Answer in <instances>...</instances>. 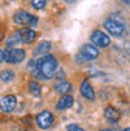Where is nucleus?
<instances>
[{
	"mask_svg": "<svg viewBox=\"0 0 130 131\" xmlns=\"http://www.w3.org/2000/svg\"><path fill=\"white\" fill-rule=\"evenodd\" d=\"M36 65H38V70L41 73V75L43 78H52L56 73V69H57V61L56 59L51 54H46L44 57H42L41 60L36 61Z\"/></svg>",
	"mask_w": 130,
	"mask_h": 131,
	"instance_id": "nucleus-1",
	"label": "nucleus"
},
{
	"mask_svg": "<svg viewBox=\"0 0 130 131\" xmlns=\"http://www.w3.org/2000/svg\"><path fill=\"white\" fill-rule=\"evenodd\" d=\"M104 27H105L107 31H109L111 35H113V36H120L125 31L124 22L117 20V18H113V17H109L104 21Z\"/></svg>",
	"mask_w": 130,
	"mask_h": 131,
	"instance_id": "nucleus-2",
	"label": "nucleus"
},
{
	"mask_svg": "<svg viewBox=\"0 0 130 131\" xmlns=\"http://www.w3.org/2000/svg\"><path fill=\"white\" fill-rule=\"evenodd\" d=\"M13 20L17 25H29V26H35L38 24V18L31 16L30 13L25 12V10H18L14 13Z\"/></svg>",
	"mask_w": 130,
	"mask_h": 131,
	"instance_id": "nucleus-3",
	"label": "nucleus"
},
{
	"mask_svg": "<svg viewBox=\"0 0 130 131\" xmlns=\"http://www.w3.org/2000/svg\"><path fill=\"white\" fill-rule=\"evenodd\" d=\"M25 59V51L20 48H9L4 51V60L9 64H20Z\"/></svg>",
	"mask_w": 130,
	"mask_h": 131,
	"instance_id": "nucleus-4",
	"label": "nucleus"
},
{
	"mask_svg": "<svg viewBox=\"0 0 130 131\" xmlns=\"http://www.w3.org/2000/svg\"><path fill=\"white\" fill-rule=\"evenodd\" d=\"M99 56V49L92 46V44H85L81 47V51H79V57L83 60V61H87V60H94Z\"/></svg>",
	"mask_w": 130,
	"mask_h": 131,
	"instance_id": "nucleus-5",
	"label": "nucleus"
},
{
	"mask_svg": "<svg viewBox=\"0 0 130 131\" xmlns=\"http://www.w3.org/2000/svg\"><path fill=\"white\" fill-rule=\"evenodd\" d=\"M91 42L94 43L95 46H98V47L104 48V47H108L109 46L111 39H109V36L107 34H104L103 31L96 30V31H94V32L91 34Z\"/></svg>",
	"mask_w": 130,
	"mask_h": 131,
	"instance_id": "nucleus-6",
	"label": "nucleus"
},
{
	"mask_svg": "<svg viewBox=\"0 0 130 131\" xmlns=\"http://www.w3.org/2000/svg\"><path fill=\"white\" fill-rule=\"evenodd\" d=\"M52 122H53V116L48 110H43L36 116V123H38V126L43 130H47L52 125Z\"/></svg>",
	"mask_w": 130,
	"mask_h": 131,
	"instance_id": "nucleus-7",
	"label": "nucleus"
},
{
	"mask_svg": "<svg viewBox=\"0 0 130 131\" xmlns=\"http://www.w3.org/2000/svg\"><path fill=\"white\" fill-rule=\"evenodd\" d=\"M16 105H17V99L13 95H7V96L0 97V109L5 112V113L12 112L16 108Z\"/></svg>",
	"mask_w": 130,
	"mask_h": 131,
	"instance_id": "nucleus-8",
	"label": "nucleus"
},
{
	"mask_svg": "<svg viewBox=\"0 0 130 131\" xmlns=\"http://www.w3.org/2000/svg\"><path fill=\"white\" fill-rule=\"evenodd\" d=\"M81 93L82 96L90 101H92L95 99V92H94V88H92V86L90 84V82L87 79H85L81 84Z\"/></svg>",
	"mask_w": 130,
	"mask_h": 131,
	"instance_id": "nucleus-9",
	"label": "nucleus"
},
{
	"mask_svg": "<svg viewBox=\"0 0 130 131\" xmlns=\"http://www.w3.org/2000/svg\"><path fill=\"white\" fill-rule=\"evenodd\" d=\"M18 36H20L21 43H27V44H29V43H31V42L35 39L36 34H35L34 30L26 27V29H21L20 31H18Z\"/></svg>",
	"mask_w": 130,
	"mask_h": 131,
	"instance_id": "nucleus-10",
	"label": "nucleus"
},
{
	"mask_svg": "<svg viewBox=\"0 0 130 131\" xmlns=\"http://www.w3.org/2000/svg\"><path fill=\"white\" fill-rule=\"evenodd\" d=\"M104 116H105V118H107L109 122L116 123V122L120 119V112H118L117 109H115L113 106H108V108H105V110H104Z\"/></svg>",
	"mask_w": 130,
	"mask_h": 131,
	"instance_id": "nucleus-11",
	"label": "nucleus"
},
{
	"mask_svg": "<svg viewBox=\"0 0 130 131\" xmlns=\"http://www.w3.org/2000/svg\"><path fill=\"white\" fill-rule=\"evenodd\" d=\"M73 105V97L70 95H63L61 99L57 101L56 104V108L59 110H64V109H68Z\"/></svg>",
	"mask_w": 130,
	"mask_h": 131,
	"instance_id": "nucleus-12",
	"label": "nucleus"
},
{
	"mask_svg": "<svg viewBox=\"0 0 130 131\" xmlns=\"http://www.w3.org/2000/svg\"><path fill=\"white\" fill-rule=\"evenodd\" d=\"M49 49H51V42L44 40V42L39 43L38 46L35 47L34 53H35V54H46L47 52H49Z\"/></svg>",
	"mask_w": 130,
	"mask_h": 131,
	"instance_id": "nucleus-13",
	"label": "nucleus"
},
{
	"mask_svg": "<svg viewBox=\"0 0 130 131\" xmlns=\"http://www.w3.org/2000/svg\"><path fill=\"white\" fill-rule=\"evenodd\" d=\"M55 88H56V91H57V92L63 93V95H68V92L72 90V86H70V83H69V82L64 81V82H59L56 86H55Z\"/></svg>",
	"mask_w": 130,
	"mask_h": 131,
	"instance_id": "nucleus-14",
	"label": "nucleus"
},
{
	"mask_svg": "<svg viewBox=\"0 0 130 131\" xmlns=\"http://www.w3.org/2000/svg\"><path fill=\"white\" fill-rule=\"evenodd\" d=\"M13 78H14V73L12 70H3L0 73V79L5 83H9L11 81H13Z\"/></svg>",
	"mask_w": 130,
	"mask_h": 131,
	"instance_id": "nucleus-15",
	"label": "nucleus"
},
{
	"mask_svg": "<svg viewBox=\"0 0 130 131\" xmlns=\"http://www.w3.org/2000/svg\"><path fill=\"white\" fill-rule=\"evenodd\" d=\"M29 91H30V93L33 96H36L38 97L39 95H41V86H39V83H36V82H30V84H29Z\"/></svg>",
	"mask_w": 130,
	"mask_h": 131,
	"instance_id": "nucleus-16",
	"label": "nucleus"
},
{
	"mask_svg": "<svg viewBox=\"0 0 130 131\" xmlns=\"http://www.w3.org/2000/svg\"><path fill=\"white\" fill-rule=\"evenodd\" d=\"M31 5L35 9H43L46 7V0H31Z\"/></svg>",
	"mask_w": 130,
	"mask_h": 131,
	"instance_id": "nucleus-17",
	"label": "nucleus"
},
{
	"mask_svg": "<svg viewBox=\"0 0 130 131\" xmlns=\"http://www.w3.org/2000/svg\"><path fill=\"white\" fill-rule=\"evenodd\" d=\"M21 40H20V36H18V32L17 34H14V35H12L11 38L8 39V42H7V46L8 47H12V46H14L16 43H20Z\"/></svg>",
	"mask_w": 130,
	"mask_h": 131,
	"instance_id": "nucleus-18",
	"label": "nucleus"
},
{
	"mask_svg": "<svg viewBox=\"0 0 130 131\" xmlns=\"http://www.w3.org/2000/svg\"><path fill=\"white\" fill-rule=\"evenodd\" d=\"M66 130L68 131H85L82 127H79L77 123H70V125H68L66 126Z\"/></svg>",
	"mask_w": 130,
	"mask_h": 131,
	"instance_id": "nucleus-19",
	"label": "nucleus"
},
{
	"mask_svg": "<svg viewBox=\"0 0 130 131\" xmlns=\"http://www.w3.org/2000/svg\"><path fill=\"white\" fill-rule=\"evenodd\" d=\"M3 61H5V60H4V51L0 49V64H2Z\"/></svg>",
	"mask_w": 130,
	"mask_h": 131,
	"instance_id": "nucleus-20",
	"label": "nucleus"
},
{
	"mask_svg": "<svg viewBox=\"0 0 130 131\" xmlns=\"http://www.w3.org/2000/svg\"><path fill=\"white\" fill-rule=\"evenodd\" d=\"M122 3H125V4H127V5H130V0H121Z\"/></svg>",
	"mask_w": 130,
	"mask_h": 131,
	"instance_id": "nucleus-21",
	"label": "nucleus"
},
{
	"mask_svg": "<svg viewBox=\"0 0 130 131\" xmlns=\"http://www.w3.org/2000/svg\"><path fill=\"white\" fill-rule=\"evenodd\" d=\"M65 2H69V3H72V2H74V0H65Z\"/></svg>",
	"mask_w": 130,
	"mask_h": 131,
	"instance_id": "nucleus-22",
	"label": "nucleus"
},
{
	"mask_svg": "<svg viewBox=\"0 0 130 131\" xmlns=\"http://www.w3.org/2000/svg\"><path fill=\"white\" fill-rule=\"evenodd\" d=\"M102 131H112V130H108V128H105V130H102Z\"/></svg>",
	"mask_w": 130,
	"mask_h": 131,
	"instance_id": "nucleus-23",
	"label": "nucleus"
},
{
	"mask_svg": "<svg viewBox=\"0 0 130 131\" xmlns=\"http://www.w3.org/2000/svg\"><path fill=\"white\" fill-rule=\"evenodd\" d=\"M3 38V35H2V32H0V39H2Z\"/></svg>",
	"mask_w": 130,
	"mask_h": 131,
	"instance_id": "nucleus-24",
	"label": "nucleus"
},
{
	"mask_svg": "<svg viewBox=\"0 0 130 131\" xmlns=\"http://www.w3.org/2000/svg\"><path fill=\"white\" fill-rule=\"evenodd\" d=\"M125 131H130V128H126V130H125Z\"/></svg>",
	"mask_w": 130,
	"mask_h": 131,
	"instance_id": "nucleus-25",
	"label": "nucleus"
}]
</instances>
